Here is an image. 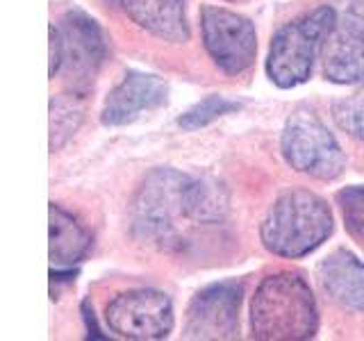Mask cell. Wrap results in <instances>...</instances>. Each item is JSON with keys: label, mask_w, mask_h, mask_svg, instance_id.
Listing matches in <instances>:
<instances>
[{"label": "cell", "mask_w": 364, "mask_h": 341, "mask_svg": "<svg viewBox=\"0 0 364 341\" xmlns=\"http://www.w3.org/2000/svg\"><path fill=\"white\" fill-rule=\"evenodd\" d=\"M282 157L294 170L314 180H337L346 168L335 134L312 114H296L282 130Z\"/></svg>", "instance_id": "5b68a950"}, {"label": "cell", "mask_w": 364, "mask_h": 341, "mask_svg": "<svg viewBox=\"0 0 364 341\" xmlns=\"http://www.w3.org/2000/svg\"><path fill=\"white\" fill-rule=\"evenodd\" d=\"M185 212L193 223H219L228 212V193L210 180H189L185 191Z\"/></svg>", "instance_id": "9a60e30c"}, {"label": "cell", "mask_w": 364, "mask_h": 341, "mask_svg": "<svg viewBox=\"0 0 364 341\" xmlns=\"http://www.w3.org/2000/svg\"><path fill=\"white\" fill-rule=\"evenodd\" d=\"M200 30L205 50L228 75H242L255 64L257 32L246 16L237 11L205 5L200 9Z\"/></svg>", "instance_id": "8992f818"}, {"label": "cell", "mask_w": 364, "mask_h": 341, "mask_svg": "<svg viewBox=\"0 0 364 341\" xmlns=\"http://www.w3.org/2000/svg\"><path fill=\"white\" fill-rule=\"evenodd\" d=\"M244 284L237 280L214 282L200 289L187 307L185 339H235L239 332V305Z\"/></svg>", "instance_id": "9c48e42d"}, {"label": "cell", "mask_w": 364, "mask_h": 341, "mask_svg": "<svg viewBox=\"0 0 364 341\" xmlns=\"http://www.w3.org/2000/svg\"><path fill=\"white\" fill-rule=\"evenodd\" d=\"M335 21V9L323 5L273 34L267 57V75L271 82L280 89H294L307 82L316 55L323 48Z\"/></svg>", "instance_id": "277c9868"}, {"label": "cell", "mask_w": 364, "mask_h": 341, "mask_svg": "<svg viewBox=\"0 0 364 341\" xmlns=\"http://www.w3.org/2000/svg\"><path fill=\"white\" fill-rule=\"evenodd\" d=\"M187 185L189 178L173 168H155L146 175L130 205L132 234L139 242L157 248L180 246L178 219H187Z\"/></svg>", "instance_id": "3957f363"}, {"label": "cell", "mask_w": 364, "mask_h": 341, "mask_svg": "<svg viewBox=\"0 0 364 341\" xmlns=\"http://www.w3.org/2000/svg\"><path fill=\"white\" fill-rule=\"evenodd\" d=\"M318 310L307 280L296 271L271 273L250 303V332L264 341H303L316 335Z\"/></svg>", "instance_id": "6da1fadb"}, {"label": "cell", "mask_w": 364, "mask_h": 341, "mask_svg": "<svg viewBox=\"0 0 364 341\" xmlns=\"http://www.w3.org/2000/svg\"><path fill=\"white\" fill-rule=\"evenodd\" d=\"M237 109H239V102H232L223 96H208L182 114L178 119V125L182 130H200L205 125H210L212 121L221 119L230 112H237Z\"/></svg>", "instance_id": "e0dca14e"}, {"label": "cell", "mask_w": 364, "mask_h": 341, "mask_svg": "<svg viewBox=\"0 0 364 341\" xmlns=\"http://www.w3.org/2000/svg\"><path fill=\"white\" fill-rule=\"evenodd\" d=\"M168 87L162 77L151 73L130 71L121 82L109 91L100 112L102 125H125L132 123L141 112H151L166 105Z\"/></svg>", "instance_id": "8fae6325"}, {"label": "cell", "mask_w": 364, "mask_h": 341, "mask_svg": "<svg viewBox=\"0 0 364 341\" xmlns=\"http://www.w3.org/2000/svg\"><path fill=\"white\" fill-rule=\"evenodd\" d=\"M82 312H85V321H87V328H89V337H98V339H102L100 330H98V325H96V321H94V312H89L87 303H85V307H82Z\"/></svg>", "instance_id": "44dd1931"}, {"label": "cell", "mask_w": 364, "mask_h": 341, "mask_svg": "<svg viewBox=\"0 0 364 341\" xmlns=\"http://www.w3.org/2000/svg\"><path fill=\"white\" fill-rule=\"evenodd\" d=\"M62 32V71L73 94L87 91L107 57V43L98 23L85 11H66Z\"/></svg>", "instance_id": "ba28073f"}, {"label": "cell", "mask_w": 364, "mask_h": 341, "mask_svg": "<svg viewBox=\"0 0 364 341\" xmlns=\"http://www.w3.org/2000/svg\"><path fill=\"white\" fill-rule=\"evenodd\" d=\"M105 321L121 339L155 341L171 335L176 316L166 293L157 289H132L107 303Z\"/></svg>", "instance_id": "52a82bcc"}, {"label": "cell", "mask_w": 364, "mask_h": 341, "mask_svg": "<svg viewBox=\"0 0 364 341\" xmlns=\"http://www.w3.org/2000/svg\"><path fill=\"white\" fill-rule=\"evenodd\" d=\"M62 71V32L60 28L50 26V68L48 75L55 77Z\"/></svg>", "instance_id": "ffe728a7"}, {"label": "cell", "mask_w": 364, "mask_h": 341, "mask_svg": "<svg viewBox=\"0 0 364 341\" xmlns=\"http://www.w3.org/2000/svg\"><path fill=\"white\" fill-rule=\"evenodd\" d=\"M323 75L335 85H360L364 80V18L348 11L335 21L321 48Z\"/></svg>", "instance_id": "30bf717a"}, {"label": "cell", "mask_w": 364, "mask_h": 341, "mask_svg": "<svg viewBox=\"0 0 364 341\" xmlns=\"http://www.w3.org/2000/svg\"><path fill=\"white\" fill-rule=\"evenodd\" d=\"M85 117L82 102L77 100V94L71 96H55L50 100V151L60 148L71 139L73 132L80 128Z\"/></svg>", "instance_id": "2e32d148"}, {"label": "cell", "mask_w": 364, "mask_h": 341, "mask_svg": "<svg viewBox=\"0 0 364 341\" xmlns=\"http://www.w3.org/2000/svg\"><path fill=\"white\" fill-rule=\"evenodd\" d=\"M50 264L53 269H73L87 255L91 234L73 214L50 202Z\"/></svg>", "instance_id": "5bb4252c"}, {"label": "cell", "mask_w": 364, "mask_h": 341, "mask_svg": "<svg viewBox=\"0 0 364 341\" xmlns=\"http://www.w3.org/2000/svg\"><path fill=\"white\" fill-rule=\"evenodd\" d=\"M316 278L330 301L344 310L364 314V264L350 250L339 248L328 255L318 264Z\"/></svg>", "instance_id": "7c38bea8"}, {"label": "cell", "mask_w": 364, "mask_h": 341, "mask_svg": "<svg viewBox=\"0 0 364 341\" xmlns=\"http://www.w3.org/2000/svg\"><path fill=\"white\" fill-rule=\"evenodd\" d=\"M333 121L339 130L364 144V89L355 91L333 105Z\"/></svg>", "instance_id": "d6986e66"}, {"label": "cell", "mask_w": 364, "mask_h": 341, "mask_svg": "<svg viewBox=\"0 0 364 341\" xmlns=\"http://www.w3.org/2000/svg\"><path fill=\"white\" fill-rule=\"evenodd\" d=\"M333 212L328 202L307 189H291L273 202L259 227L262 244L278 257H303L333 234Z\"/></svg>", "instance_id": "7a4b0ae2"}, {"label": "cell", "mask_w": 364, "mask_h": 341, "mask_svg": "<svg viewBox=\"0 0 364 341\" xmlns=\"http://www.w3.org/2000/svg\"><path fill=\"white\" fill-rule=\"evenodd\" d=\"M109 5H114V7H121V0H107Z\"/></svg>", "instance_id": "7402d4cb"}, {"label": "cell", "mask_w": 364, "mask_h": 341, "mask_svg": "<svg viewBox=\"0 0 364 341\" xmlns=\"http://www.w3.org/2000/svg\"><path fill=\"white\" fill-rule=\"evenodd\" d=\"M337 207L344 219L346 232L355 239V242L364 244V187L362 185H350L337 191Z\"/></svg>", "instance_id": "ac0fdd59"}, {"label": "cell", "mask_w": 364, "mask_h": 341, "mask_svg": "<svg viewBox=\"0 0 364 341\" xmlns=\"http://www.w3.org/2000/svg\"><path fill=\"white\" fill-rule=\"evenodd\" d=\"M121 9L153 37L173 43L189 39L182 0H121Z\"/></svg>", "instance_id": "4fadbf2b"}, {"label": "cell", "mask_w": 364, "mask_h": 341, "mask_svg": "<svg viewBox=\"0 0 364 341\" xmlns=\"http://www.w3.org/2000/svg\"><path fill=\"white\" fill-rule=\"evenodd\" d=\"M225 3H242V0H225Z\"/></svg>", "instance_id": "603a6c76"}]
</instances>
